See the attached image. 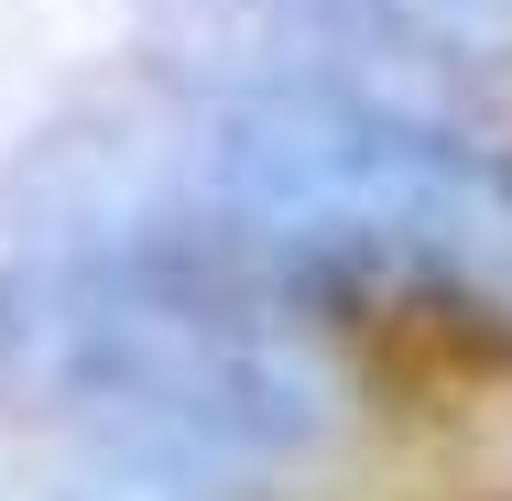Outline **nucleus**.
Returning <instances> with one entry per match:
<instances>
[{"instance_id":"nucleus-1","label":"nucleus","mask_w":512,"mask_h":501,"mask_svg":"<svg viewBox=\"0 0 512 501\" xmlns=\"http://www.w3.org/2000/svg\"><path fill=\"white\" fill-rule=\"evenodd\" d=\"M0 403L55 436L175 447L229 480L306 469L349 425V382L295 316V284L186 229L0 251Z\"/></svg>"},{"instance_id":"nucleus-2","label":"nucleus","mask_w":512,"mask_h":501,"mask_svg":"<svg viewBox=\"0 0 512 501\" xmlns=\"http://www.w3.org/2000/svg\"><path fill=\"white\" fill-rule=\"evenodd\" d=\"M142 229L306 284H425L512 305V142H480L360 66L218 77L142 142Z\"/></svg>"},{"instance_id":"nucleus-3","label":"nucleus","mask_w":512,"mask_h":501,"mask_svg":"<svg viewBox=\"0 0 512 501\" xmlns=\"http://www.w3.org/2000/svg\"><path fill=\"white\" fill-rule=\"evenodd\" d=\"M33 501H251V480L175 458V447H131V436H66Z\"/></svg>"}]
</instances>
